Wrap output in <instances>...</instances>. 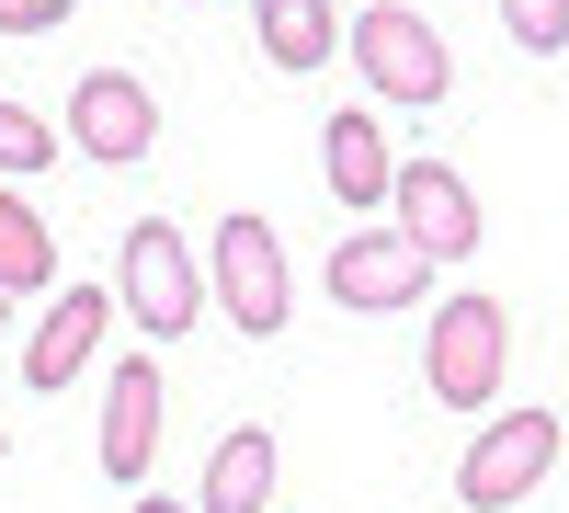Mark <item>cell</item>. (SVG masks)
<instances>
[{"label":"cell","mask_w":569,"mask_h":513,"mask_svg":"<svg viewBox=\"0 0 569 513\" xmlns=\"http://www.w3.org/2000/svg\"><path fill=\"white\" fill-rule=\"evenodd\" d=\"M69 149L103 160V171L149 160V149H160V103H149V80H137V69H91V80L69 91Z\"/></svg>","instance_id":"cell-7"},{"label":"cell","mask_w":569,"mask_h":513,"mask_svg":"<svg viewBox=\"0 0 569 513\" xmlns=\"http://www.w3.org/2000/svg\"><path fill=\"white\" fill-rule=\"evenodd\" d=\"M342 58H353V80L376 91V103H445V91H456V46L433 34V12H410V0L353 12Z\"/></svg>","instance_id":"cell-1"},{"label":"cell","mask_w":569,"mask_h":513,"mask_svg":"<svg viewBox=\"0 0 569 513\" xmlns=\"http://www.w3.org/2000/svg\"><path fill=\"white\" fill-rule=\"evenodd\" d=\"M80 0H0V34H46V23H69Z\"/></svg>","instance_id":"cell-17"},{"label":"cell","mask_w":569,"mask_h":513,"mask_svg":"<svg viewBox=\"0 0 569 513\" xmlns=\"http://www.w3.org/2000/svg\"><path fill=\"white\" fill-rule=\"evenodd\" d=\"M103 319H114V297L103 286H58V308L34 319V343H23V377L58 399L69 377H91V354H103Z\"/></svg>","instance_id":"cell-10"},{"label":"cell","mask_w":569,"mask_h":513,"mask_svg":"<svg viewBox=\"0 0 569 513\" xmlns=\"http://www.w3.org/2000/svg\"><path fill=\"white\" fill-rule=\"evenodd\" d=\"M34 286H58V240L23 195H0V297H34Z\"/></svg>","instance_id":"cell-14"},{"label":"cell","mask_w":569,"mask_h":513,"mask_svg":"<svg viewBox=\"0 0 569 513\" xmlns=\"http://www.w3.org/2000/svg\"><path fill=\"white\" fill-rule=\"evenodd\" d=\"M137 513H194V502H160V491H137Z\"/></svg>","instance_id":"cell-18"},{"label":"cell","mask_w":569,"mask_h":513,"mask_svg":"<svg viewBox=\"0 0 569 513\" xmlns=\"http://www.w3.org/2000/svg\"><path fill=\"white\" fill-rule=\"evenodd\" d=\"M194 513H273V434H262V423L217 434V456H206V491H194Z\"/></svg>","instance_id":"cell-13"},{"label":"cell","mask_w":569,"mask_h":513,"mask_svg":"<svg viewBox=\"0 0 569 513\" xmlns=\"http://www.w3.org/2000/svg\"><path fill=\"white\" fill-rule=\"evenodd\" d=\"M114 297H126V319H137L149 343H182V332L217 308V297H206V263H194V240H182L171 217H137V228H126V251H114Z\"/></svg>","instance_id":"cell-2"},{"label":"cell","mask_w":569,"mask_h":513,"mask_svg":"<svg viewBox=\"0 0 569 513\" xmlns=\"http://www.w3.org/2000/svg\"><path fill=\"white\" fill-rule=\"evenodd\" d=\"M149 456H160V365L126 354L114 377H103V480L149 491Z\"/></svg>","instance_id":"cell-9"},{"label":"cell","mask_w":569,"mask_h":513,"mask_svg":"<svg viewBox=\"0 0 569 513\" xmlns=\"http://www.w3.org/2000/svg\"><path fill=\"white\" fill-rule=\"evenodd\" d=\"M547 468H558V411H501V423H479V445H467L456 491L479 502V513H512Z\"/></svg>","instance_id":"cell-6"},{"label":"cell","mask_w":569,"mask_h":513,"mask_svg":"<svg viewBox=\"0 0 569 513\" xmlns=\"http://www.w3.org/2000/svg\"><path fill=\"white\" fill-rule=\"evenodd\" d=\"M421 377H433V399H456V411H490L501 377H512V308H501L490 286H456V297L433 308Z\"/></svg>","instance_id":"cell-3"},{"label":"cell","mask_w":569,"mask_h":513,"mask_svg":"<svg viewBox=\"0 0 569 513\" xmlns=\"http://www.w3.org/2000/svg\"><path fill=\"white\" fill-rule=\"evenodd\" d=\"M501 34L525 46V58H558L569 46V0H501Z\"/></svg>","instance_id":"cell-16"},{"label":"cell","mask_w":569,"mask_h":513,"mask_svg":"<svg viewBox=\"0 0 569 513\" xmlns=\"http://www.w3.org/2000/svg\"><path fill=\"white\" fill-rule=\"evenodd\" d=\"M206 297H217L228 319H240V343H273V332H284L297 286H284V240H273V217H251V206H228V217H217Z\"/></svg>","instance_id":"cell-4"},{"label":"cell","mask_w":569,"mask_h":513,"mask_svg":"<svg viewBox=\"0 0 569 513\" xmlns=\"http://www.w3.org/2000/svg\"><path fill=\"white\" fill-rule=\"evenodd\" d=\"M46 160H58V126L23 115L12 91H0V171H46Z\"/></svg>","instance_id":"cell-15"},{"label":"cell","mask_w":569,"mask_h":513,"mask_svg":"<svg viewBox=\"0 0 569 513\" xmlns=\"http://www.w3.org/2000/svg\"><path fill=\"white\" fill-rule=\"evenodd\" d=\"M251 34H262V58H273V69H297V80H308V69L342 58V34H353V23L330 12V0H251Z\"/></svg>","instance_id":"cell-12"},{"label":"cell","mask_w":569,"mask_h":513,"mask_svg":"<svg viewBox=\"0 0 569 513\" xmlns=\"http://www.w3.org/2000/svg\"><path fill=\"white\" fill-rule=\"evenodd\" d=\"M319 171H330V206H388L399 195V160H388V137H376L365 103H342L319 126Z\"/></svg>","instance_id":"cell-11"},{"label":"cell","mask_w":569,"mask_h":513,"mask_svg":"<svg viewBox=\"0 0 569 513\" xmlns=\"http://www.w3.org/2000/svg\"><path fill=\"white\" fill-rule=\"evenodd\" d=\"M0 456H12V445H0Z\"/></svg>","instance_id":"cell-20"},{"label":"cell","mask_w":569,"mask_h":513,"mask_svg":"<svg viewBox=\"0 0 569 513\" xmlns=\"http://www.w3.org/2000/svg\"><path fill=\"white\" fill-rule=\"evenodd\" d=\"M388 217H399V240L421 251V263H467L490 240V217H479V195H467V171L456 160H399V195H388Z\"/></svg>","instance_id":"cell-5"},{"label":"cell","mask_w":569,"mask_h":513,"mask_svg":"<svg viewBox=\"0 0 569 513\" xmlns=\"http://www.w3.org/2000/svg\"><path fill=\"white\" fill-rule=\"evenodd\" d=\"M0 319H12V297H0Z\"/></svg>","instance_id":"cell-19"},{"label":"cell","mask_w":569,"mask_h":513,"mask_svg":"<svg viewBox=\"0 0 569 513\" xmlns=\"http://www.w3.org/2000/svg\"><path fill=\"white\" fill-rule=\"evenodd\" d=\"M421 286H433V263H421L399 228H365V240L330 251V308H353V319H388V308H410Z\"/></svg>","instance_id":"cell-8"}]
</instances>
